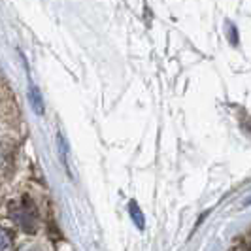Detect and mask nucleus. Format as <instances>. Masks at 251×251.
<instances>
[{
  "label": "nucleus",
  "mask_w": 251,
  "mask_h": 251,
  "mask_svg": "<svg viewBox=\"0 0 251 251\" xmlns=\"http://www.w3.org/2000/svg\"><path fill=\"white\" fill-rule=\"evenodd\" d=\"M12 217L15 219V223L21 226L26 232H34L38 225V217L36 210L25 202V204H19V206H13L12 208Z\"/></svg>",
  "instance_id": "nucleus-1"
},
{
  "label": "nucleus",
  "mask_w": 251,
  "mask_h": 251,
  "mask_svg": "<svg viewBox=\"0 0 251 251\" xmlns=\"http://www.w3.org/2000/svg\"><path fill=\"white\" fill-rule=\"evenodd\" d=\"M28 100H30V106H32V110H34L36 115H42V113H44L42 93H40V89H38L34 83H30V87H28Z\"/></svg>",
  "instance_id": "nucleus-2"
},
{
  "label": "nucleus",
  "mask_w": 251,
  "mask_h": 251,
  "mask_svg": "<svg viewBox=\"0 0 251 251\" xmlns=\"http://www.w3.org/2000/svg\"><path fill=\"white\" fill-rule=\"evenodd\" d=\"M128 214H130V217H132V221L136 223V226H138V228H144V214H142L140 206H138V204H136L134 201H132L130 204H128Z\"/></svg>",
  "instance_id": "nucleus-3"
},
{
  "label": "nucleus",
  "mask_w": 251,
  "mask_h": 251,
  "mask_svg": "<svg viewBox=\"0 0 251 251\" xmlns=\"http://www.w3.org/2000/svg\"><path fill=\"white\" fill-rule=\"evenodd\" d=\"M57 140H59V150H61V159H63V164L66 166V170H68V148H66V140H64V136L59 132L57 134Z\"/></svg>",
  "instance_id": "nucleus-4"
},
{
  "label": "nucleus",
  "mask_w": 251,
  "mask_h": 251,
  "mask_svg": "<svg viewBox=\"0 0 251 251\" xmlns=\"http://www.w3.org/2000/svg\"><path fill=\"white\" fill-rule=\"evenodd\" d=\"M8 246H10V236H8V232L0 226V251L8 250Z\"/></svg>",
  "instance_id": "nucleus-5"
}]
</instances>
